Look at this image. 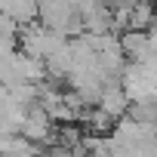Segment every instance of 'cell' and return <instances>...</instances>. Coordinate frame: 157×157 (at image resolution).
<instances>
[{
  "mask_svg": "<svg viewBox=\"0 0 157 157\" xmlns=\"http://www.w3.org/2000/svg\"><path fill=\"white\" fill-rule=\"evenodd\" d=\"M145 3H157V0H145Z\"/></svg>",
  "mask_w": 157,
  "mask_h": 157,
  "instance_id": "1",
  "label": "cell"
}]
</instances>
